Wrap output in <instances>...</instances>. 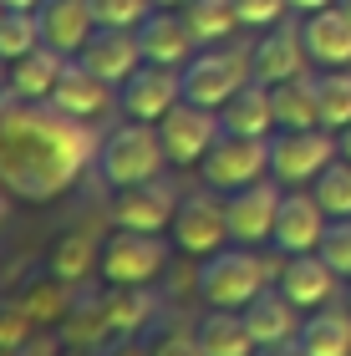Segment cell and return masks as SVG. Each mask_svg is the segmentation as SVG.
Instances as JSON below:
<instances>
[{"label":"cell","mask_w":351,"mask_h":356,"mask_svg":"<svg viewBox=\"0 0 351 356\" xmlns=\"http://www.w3.org/2000/svg\"><path fill=\"white\" fill-rule=\"evenodd\" d=\"M336 153H341V143L331 127H280L270 138V178H280V184H316V173Z\"/></svg>","instance_id":"6"},{"label":"cell","mask_w":351,"mask_h":356,"mask_svg":"<svg viewBox=\"0 0 351 356\" xmlns=\"http://www.w3.org/2000/svg\"><path fill=\"white\" fill-rule=\"evenodd\" d=\"M41 41L56 46L61 56H76L87 46V36L97 31V15H92V0H41Z\"/></svg>","instance_id":"22"},{"label":"cell","mask_w":351,"mask_h":356,"mask_svg":"<svg viewBox=\"0 0 351 356\" xmlns=\"http://www.w3.org/2000/svg\"><path fill=\"white\" fill-rule=\"evenodd\" d=\"M41 46V15L36 10H6L0 15V61H21L26 51Z\"/></svg>","instance_id":"34"},{"label":"cell","mask_w":351,"mask_h":356,"mask_svg":"<svg viewBox=\"0 0 351 356\" xmlns=\"http://www.w3.org/2000/svg\"><path fill=\"white\" fill-rule=\"evenodd\" d=\"M163 163H168V148L158 138V122H138V118L117 122L102 138V153H97V168L107 178V188L148 184V178L163 173Z\"/></svg>","instance_id":"3"},{"label":"cell","mask_w":351,"mask_h":356,"mask_svg":"<svg viewBox=\"0 0 351 356\" xmlns=\"http://www.w3.org/2000/svg\"><path fill=\"white\" fill-rule=\"evenodd\" d=\"M245 82H254L250 46H204V51L188 56V67H183V97L199 102V107H214V112Z\"/></svg>","instance_id":"4"},{"label":"cell","mask_w":351,"mask_h":356,"mask_svg":"<svg viewBox=\"0 0 351 356\" xmlns=\"http://www.w3.org/2000/svg\"><path fill=\"white\" fill-rule=\"evenodd\" d=\"M219 133H225L219 112L188 102V97L168 112L163 122H158V138H163V148H168V163H179V168H199L204 153L219 143Z\"/></svg>","instance_id":"11"},{"label":"cell","mask_w":351,"mask_h":356,"mask_svg":"<svg viewBox=\"0 0 351 356\" xmlns=\"http://www.w3.org/2000/svg\"><path fill=\"white\" fill-rule=\"evenodd\" d=\"M6 10H41V0H6Z\"/></svg>","instance_id":"45"},{"label":"cell","mask_w":351,"mask_h":356,"mask_svg":"<svg viewBox=\"0 0 351 356\" xmlns=\"http://www.w3.org/2000/svg\"><path fill=\"white\" fill-rule=\"evenodd\" d=\"M61 356H142V351L127 346V336H113V341H102V346H67Z\"/></svg>","instance_id":"41"},{"label":"cell","mask_w":351,"mask_h":356,"mask_svg":"<svg viewBox=\"0 0 351 356\" xmlns=\"http://www.w3.org/2000/svg\"><path fill=\"white\" fill-rule=\"evenodd\" d=\"M148 356H204V346H199L194 331H168L148 346Z\"/></svg>","instance_id":"39"},{"label":"cell","mask_w":351,"mask_h":356,"mask_svg":"<svg viewBox=\"0 0 351 356\" xmlns=\"http://www.w3.org/2000/svg\"><path fill=\"white\" fill-rule=\"evenodd\" d=\"M346 305H351V290H346Z\"/></svg>","instance_id":"50"},{"label":"cell","mask_w":351,"mask_h":356,"mask_svg":"<svg viewBox=\"0 0 351 356\" xmlns=\"http://www.w3.org/2000/svg\"><path fill=\"white\" fill-rule=\"evenodd\" d=\"M316 254L341 275V280H351V219H331L321 245H316Z\"/></svg>","instance_id":"35"},{"label":"cell","mask_w":351,"mask_h":356,"mask_svg":"<svg viewBox=\"0 0 351 356\" xmlns=\"http://www.w3.org/2000/svg\"><path fill=\"white\" fill-rule=\"evenodd\" d=\"M194 336H199L204 356H254V336L239 311H209Z\"/></svg>","instance_id":"27"},{"label":"cell","mask_w":351,"mask_h":356,"mask_svg":"<svg viewBox=\"0 0 351 356\" xmlns=\"http://www.w3.org/2000/svg\"><path fill=\"white\" fill-rule=\"evenodd\" d=\"M148 10H153V0H92L97 26H122V31H138V21Z\"/></svg>","instance_id":"37"},{"label":"cell","mask_w":351,"mask_h":356,"mask_svg":"<svg viewBox=\"0 0 351 356\" xmlns=\"http://www.w3.org/2000/svg\"><path fill=\"white\" fill-rule=\"evenodd\" d=\"M153 6H168V10H179V6H183V0H153Z\"/></svg>","instance_id":"47"},{"label":"cell","mask_w":351,"mask_h":356,"mask_svg":"<svg viewBox=\"0 0 351 356\" xmlns=\"http://www.w3.org/2000/svg\"><path fill=\"white\" fill-rule=\"evenodd\" d=\"M102 153L97 127L67 118L46 97L0 87V184L21 204H51Z\"/></svg>","instance_id":"1"},{"label":"cell","mask_w":351,"mask_h":356,"mask_svg":"<svg viewBox=\"0 0 351 356\" xmlns=\"http://www.w3.org/2000/svg\"><path fill=\"white\" fill-rule=\"evenodd\" d=\"M179 102H183V72L163 67V61H142V67L117 87L122 118H138V122H163Z\"/></svg>","instance_id":"10"},{"label":"cell","mask_w":351,"mask_h":356,"mask_svg":"<svg viewBox=\"0 0 351 356\" xmlns=\"http://www.w3.org/2000/svg\"><path fill=\"white\" fill-rule=\"evenodd\" d=\"M97 265H102V234H97V224H76V229H67L51 245V254H46V270H51L56 280H67L72 290L87 285L92 275H97Z\"/></svg>","instance_id":"21"},{"label":"cell","mask_w":351,"mask_h":356,"mask_svg":"<svg viewBox=\"0 0 351 356\" xmlns=\"http://www.w3.org/2000/svg\"><path fill=\"white\" fill-rule=\"evenodd\" d=\"M179 199H183V193L173 188L163 173H158V178H148V184H127V188H113L107 219H113V229H142V234H163V229H173Z\"/></svg>","instance_id":"8"},{"label":"cell","mask_w":351,"mask_h":356,"mask_svg":"<svg viewBox=\"0 0 351 356\" xmlns=\"http://www.w3.org/2000/svg\"><path fill=\"white\" fill-rule=\"evenodd\" d=\"M300 31H306V51L316 67H351V10L341 0L326 10H311Z\"/></svg>","instance_id":"19"},{"label":"cell","mask_w":351,"mask_h":356,"mask_svg":"<svg viewBox=\"0 0 351 356\" xmlns=\"http://www.w3.org/2000/svg\"><path fill=\"white\" fill-rule=\"evenodd\" d=\"M158 311H163V296L153 285H113L107 290V321H113V336H133L142 326H153Z\"/></svg>","instance_id":"25"},{"label":"cell","mask_w":351,"mask_h":356,"mask_svg":"<svg viewBox=\"0 0 351 356\" xmlns=\"http://www.w3.org/2000/svg\"><path fill=\"white\" fill-rule=\"evenodd\" d=\"M173 250L183 254H199V260H209L214 250H225L229 239V214H225V199H219V188H194L179 199V214H173Z\"/></svg>","instance_id":"7"},{"label":"cell","mask_w":351,"mask_h":356,"mask_svg":"<svg viewBox=\"0 0 351 356\" xmlns=\"http://www.w3.org/2000/svg\"><path fill=\"white\" fill-rule=\"evenodd\" d=\"M219 122H225V133H245V138H270L275 133V92L270 82H245L225 107H219Z\"/></svg>","instance_id":"24"},{"label":"cell","mask_w":351,"mask_h":356,"mask_svg":"<svg viewBox=\"0 0 351 356\" xmlns=\"http://www.w3.org/2000/svg\"><path fill=\"white\" fill-rule=\"evenodd\" d=\"M280 199H285V184L280 178H254V184L234 188L225 199V214H229V239L234 245H270L275 234V214H280Z\"/></svg>","instance_id":"12"},{"label":"cell","mask_w":351,"mask_h":356,"mask_svg":"<svg viewBox=\"0 0 351 356\" xmlns=\"http://www.w3.org/2000/svg\"><path fill=\"white\" fill-rule=\"evenodd\" d=\"M311 193L321 199V209L331 219H351V158H331V163L316 173V184H311Z\"/></svg>","instance_id":"33"},{"label":"cell","mask_w":351,"mask_h":356,"mask_svg":"<svg viewBox=\"0 0 351 356\" xmlns=\"http://www.w3.org/2000/svg\"><path fill=\"white\" fill-rule=\"evenodd\" d=\"M21 300H26V311L36 316V326H61L67 321V305H72V285L67 280H56L51 270L46 275H36V280H26L21 285Z\"/></svg>","instance_id":"30"},{"label":"cell","mask_w":351,"mask_h":356,"mask_svg":"<svg viewBox=\"0 0 351 356\" xmlns=\"http://www.w3.org/2000/svg\"><path fill=\"white\" fill-rule=\"evenodd\" d=\"M270 92H275V127H321L316 76H291V82H280Z\"/></svg>","instance_id":"29"},{"label":"cell","mask_w":351,"mask_h":356,"mask_svg":"<svg viewBox=\"0 0 351 356\" xmlns=\"http://www.w3.org/2000/svg\"><path fill=\"white\" fill-rule=\"evenodd\" d=\"M199 300L209 311H245V305L270 285V265L254 254V245H234V250H214L199 265Z\"/></svg>","instance_id":"2"},{"label":"cell","mask_w":351,"mask_h":356,"mask_svg":"<svg viewBox=\"0 0 351 356\" xmlns=\"http://www.w3.org/2000/svg\"><path fill=\"white\" fill-rule=\"evenodd\" d=\"M0 15H6V0H0Z\"/></svg>","instance_id":"48"},{"label":"cell","mask_w":351,"mask_h":356,"mask_svg":"<svg viewBox=\"0 0 351 356\" xmlns=\"http://www.w3.org/2000/svg\"><path fill=\"white\" fill-rule=\"evenodd\" d=\"M280 290L291 296L300 311H321V305H331L336 300V290H341V275L331 270L316 250H306V254H285V265H280Z\"/></svg>","instance_id":"18"},{"label":"cell","mask_w":351,"mask_h":356,"mask_svg":"<svg viewBox=\"0 0 351 356\" xmlns=\"http://www.w3.org/2000/svg\"><path fill=\"white\" fill-rule=\"evenodd\" d=\"M250 56H254V76L270 87H280V82H291V76H306V31H300V21H275V26H265L260 31V41L250 46Z\"/></svg>","instance_id":"13"},{"label":"cell","mask_w":351,"mask_h":356,"mask_svg":"<svg viewBox=\"0 0 351 356\" xmlns=\"http://www.w3.org/2000/svg\"><path fill=\"white\" fill-rule=\"evenodd\" d=\"M92 72L102 76L107 87H122L127 76L142 67V46H138V31H122V26H97L87 36V46L76 51Z\"/></svg>","instance_id":"15"},{"label":"cell","mask_w":351,"mask_h":356,"mask_svg":"<svg viewBox=\"0 0 351 356\" xmlns=\"http://www.w3.org/2000/svg\"><path fill=\"white\" fill-rule=\"evenodd\" d=\"M61 346H67V341H61V336H51V331H36V336H26V341L21 346H10V351H0V356H61Z\"/></svg>","instance_id":"40"},{"label":"cell","mask_w":351,"mask_h":356,"mask_svg":"<svg viewBox=\"0 0 351 356\" xmlns=\"http://www.w3.org/2000/svg\"><path fill=\"white\" fill-rule=\"evenodd\" d=\"M234 6V15H239V26H250V31H265V26H275V21H285V0H229Z\"/></svg>","instance_id":"38"},{"label":"cell","mask_w":351,"mask_h":356,"mask_svg":"<svg viewBox=\"0 0 351 356\" xmlns=\"http://www.w3.org/2000/svg\"><path fill=\"white\" fill-rule=\"evenodd\" d=\"M306 356H351V305H321L300 321Z\"/></svg>","instance_id":"26"},{"label":"cell","mask_w":351,"mask_h":356,"mask_svg":"<svg viewBox=\"0 0 351 356\" xmlns=\"http://www.w3.org/2000/svg\"><path fill=\"white\" fill-rule=\"evenodd\" d=\"M341 6H346V10H351V0H341Z\"/></svg>","instance_id":"49"},{"label":"cell","mask_w":351,"mask_h":356,"mask_svg":"<svg viewBox=\"0 0 351 356\" xmlns=\"http://www.w3.org/2000/svg\"><path fill=\"white\" fill-rule=\"evenodd\" d=\"M326 224H331V214L321 209V199H316V193H306V188H285L270 245H275L280 254H306V250L321 245Z\"/></svg>","instance_id":"14"},{"label":"cell","mask_w":351,"mask_h":356,"mask_svg":"<svg viewBox=\"0 0 351 356\" xmlns=\"http://www.w3.org/2000/svg\"><path fill=\"white\" fill-rule=\"evenodd\" d=\"M254 356H306V346H300V336H295V341H270V346H254Z\"/></svg>","instance_id":"42"},{"label":"cell","mask_w":351,"mask_h":356,"mask_svg":"<svg viewBox=\"0 0 351 356\" xmlns=\"http://www.w3.org/2000/svg\"><path fill=\"white\" fill-rule=\"evenodd\" d=\"M168 270V239L142 234V229H113L102 239V265L97 275L107 285H153Z\"/></svg>","instance_id":"5"},{"label":"cell","mask_w":351,"mask_h":356,"mask_svg":"<svg viewBox=\"0 0 351 356\" xmlns=\"http://www.w3.org/2000/svg\"><path fill=\"white\" fill-rule=\"evenodd\" d=\"M51 107H61L67 118H82V122H92L97 112H107L113 107V87L102 82L97 72L87 67L82 56H67V67H61V76H56V87H51V97H46Z\"/></svg>","instance_id":"17"},{"label":"cell","mask_w":351,"mask_h":356,"mask_svg":"<svg viewBox=\"0 0 351 356\" xmlns=\"http://www.w3.org/2000/svg\"><path fill=\"white\" fill-rule=\"evenodd\" d=\"M204 184L219 188V193H234L254 184V178L270 173V138H245V133H219V143L204 153Z\"/></svg>","instance_id":"9"},{"label":"cell","mask_w":351,"mask_h":356,"mask_svg":"<svg viewBox=\"0 0 351 356\" xmlns=\"http://www.w3.org/2000/svg\"><path fill=\"white\" fill-rule=\"evenodd\" d=\"M138 46H142V61H163V67H183L194 56V31H188L183 10H168V6H153L148 15L138 21Z\"/></svg>","instance_id":"16"},{"label":"cell","mask_w":351,"mask_h":356,"mask_svg":"<svg viewBox=\"0 0 351 356\" xmlns=\"http://www.w3.org/2000/svg\"><path fill=\"white\" fill-rule=\"evenodd\" d=\"M245 326H250V336H254V346H270V341H295L300 336V305L285 296L280 285H265L260 296H254L245 311Z\"/></svg>","instance_id":"20"},{"label":"cell","mask_w":351,"mask_h":356,"mask_svg":"<svg viewBox=\"0 0 351 356\" xmlns=\"http://www.w3.org/2000/svg\"><path fill=\"white\" fill-rule=\"evenodd\" d=\"M295 15H311V10H326V6H336V0H285Z\"/></svg>","instance_id":"43"},{"label":"cell","mask_w":351,"mask_h":356,"mask_svg":"<svg viewBox=\"0 0 351 356\" xmlns=\"http://www.w3.org/2000/svg\"><path fill=\"white\" fill-rule=\"evenodd\" d=\"M179 10H183V21H188V31H194L199 46H219L239 26V15H234L229 0H183Z\"/></svg>","instance_id":"32"},{"label":"cell","mask_w":351,"mask_h":356,"mask_svg":"<svg viewBox=\"0 0 351 356\" xmlns=\"http://www.w3.org/2000/svg\"><path fill=\"white\" fill-rule=\"evenodd\" d=\"M316 107H321V127L331 133L351 127V67H326L316 76Z\"/></svg>","instance_id":"31"},{"label":"cell","mask_w":351,"mask_h":356,"mask_svg":"<svg viewBox=\"0 0 351 356\" xmlns=\"http://www.w3.org/2000/svg\"><path fill=\"white\" fill-rule=\"evenodd\" d=\"M61 341H67V346H102V341H113V321H107V290H97L92 280L72 290L67 321H61Z\"/></svg>","instance_id":"23"},{"label":"cell","mask_w":351,"mask_h":356,"mask_svg":"<svg viewBox=\"0 0 351 356\" xmlns=\"http://www.w3.org/2000/svg\"><path fill=\"white\" fill-rule=\"evenodd\" d=\"M36 316L26 311V300L15 296V300H0V351H10V346H21L26 336H36Z\"/></svg>","instance_id":"36"},{"label":"cell","mask_w":351,"mask_h":356,"mask_svg":"<svg viewBox=\"0 0 351 356\" xmlns=\"http://www.w3.org/2000/svg\"><path fill=\"white\" fill-rule=\"evenodd\" d=\"M10 199H15V193H10L6 184H0V224H6V214H10Z\"/></svg>","instance_id":"44"},{"label":"cell","mask_w":351,"mask_h":356,"mask_svg":"<svg viewBox=\"0 0 351 356\" xmlns=\"http://www.w3.org/2000/svg\"><path fill=\"white\" fill-rule=\"evenodd\" d=\"M336 143H341V158H351V127H341V133H336Z\"/></svg>","instance_id":"46"},{"label":"cell","mask_w":351,"mask_h":356,"mask_svg":"<svg viewBox=\"0 0 351 356\" xmlns=\"http://www.w3.org/2000/svg\"><path fill=\"white\" fill-rule=\"evenodd\" d=\"M61 67H67V56H61L56 46L41 41L36 51H26L21 61H10V82H6V87H15L21 97H51Z\"/></svg>","instance_id":"28"}]
</instances>
